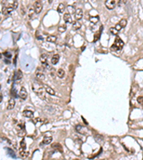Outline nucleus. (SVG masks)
Instances as JSON below:
<instances>
[{
	"label": "nucleus",
	"instance_id": "nucleus-1",
	"mask_svg": "<svg viewBox=\"0 0 143 160\" xmlns=\"http://www.w3.org/2000/svg\"><path fill=\"white\" fill-rule=\"evenodd\" d=\"M44 86L39 85L38 83H34L32 86V89L34 90V92L42 100H45L46 99V95H45V91L44 89Z\"/></svg>",
	"mask_w": 143,
	"mask_h": 160
},
{
	"label": "nucleus",
	"instance_id": "nucleus-2",
	"mask_svg": "<svg viewBox=\"0 0 143 160\" xmlns=\"http://www.w3.org/2000/svg\"><path fill=\"white\" fill-rule=\"evenodd\" d=\"M125 43L122 41V40L119 37V36H116L114 41L113 43V44L111 46V50L114 51H120L122 49L123 46H124Z\"/></svg>",
	"mask_w": 143,
	"mask_h": 160
},
{
	"label": "nucleus",
	"instance_id": "nucleus-3",
	"mask_svg": "<svg viewBox=\"0 0 143 160\" xmlns=\"http://www.w3.org/2000/svg\"><path fill=\"white\" fill-rule=\"evenodd\" d=\"M127 20L125 19H122L120 21H119L118 23L116 24V26H115L116 29L118 31H120L122 28H125V27L126 25H127Z\"/></svg>",
	"mask_w": 143,
	"mask_h": 160
},
{
	"label": "nucleus",
	"instance_id": "nucleus-4",
	"mask_svg": "<svg viewBox=\"0 0 143 160\" xmlns=\"http://www.w3.org/2000/svg\"><path fill=\"white\" fill-rule=\"evenodd\" d=\"M34 9L36 14H39L42 10V4L38 0L34 3Z\"/></svg>",
	"mask_w": 143,
	"mask_h": 160
},
{
	"label": "nucleus",
	"instance_id": "nucleus-5",
	"mask_svg": "<svg viewBox=\"0 0 143 160\" xmlns=\"http://www.w3.org/2000/svg\"><path fill=\"white\" fill-rule=\"evenodd\" d=\"M115 4L116 2L114 0H106L105 1V6L109 10L113 9L115 7Z\"/></svg>",
	"mask_w": 143,
	"mask_h": 160
},
{
	"label": "nucleus",
	"instance_id": "nucleus-6",
	"mask_svg": "<svg viewBox=\"0 0 143 160\" xmlns=\"http://www.w3.org/2000/svg\"><path fill=\"white\" fill-rule=\"evenodd\" d=\"M19 97L23 99V100H26L27 97V90L25 87H21L20 90H19Z\"/></svg>",
	"mask_w": 143,
	"mask_h": 160
},
{
	"label": "nucleus",
	"instance_id": "nucleus-7",
	"mask_svg": "<svg viewBox=\"0 0 143 160\" xmlns=\"http://www.w3.org/2000/svg\"><path fill=\"white\" fill-rule=\"evenodd\" d=\"M82 16H83V12H82V9H80V8L77 9L76 11H75V19L76 20H80L82 18Z\"/></svg>",
	"mask_w": 143,
	"mask_h": 160
},
{
	"label": "nucleus",
	"instance_id": "nucleus-8",
	"mask_svg": "<svg viewBox=\"0 0 143 160\" xmlns=\"http://www.w3.org/2000/svg\"><path fill=\"white\" fill-rule=\"evenodd\" d=\"M15 103H16V102H15L14 99L10 98V99L9 100V101H8V104H7V109L8 110H12V109L14 108Z\"/></svg>",
	"mask_w": 143,
	"mask_h": 160
},
{
	"label": "nucleus",
	"instance_id": "nucleus-9",
	"mask_svg": "<svg viewBox=\"0 0 143 160\" xmlns=\"http://www.w3.org/2000/svg\"><path fill=\"white\" fill-rule=\"evenodd\" d=\"M23 116L25 117H28V118H32L34 117V112L32 110H25L23 111Z\"/></svg>",
	"mask_w": 143,
	"mask_h": 160
},
{
	"label": "nucleus",
	"instance_id": "nucleus-10",
	"mask_svg": "<svg viewBox=\"0 0 143 160\" xmlns=\"http://www.w3.org/2000/svg\"><path fill=\"white\" fill-rule=\"evenodd\" d=\"M64 20L67 23H73V21H72V19L71 14L69 13H68V12L65 13L64 14Z\"/></svg>",
	"mask_w": 143,
	"mask_h": 160
},
{
	"label": "nucleus",
	"instance_id": "nucleus-11",
	"mask_svg": "<svg viewBox=\"0 0 143 160\" xmlns=\"http://www.w3.org/2000/svg\"><path fill=\"white\" fill-rule=\"evenodd\" d=\"M39 68H39V69L36 72V77H37V79L40 80V81H43V80H44V78H45V75H44V74L42 72L40 71Z\"/></svg>",
	"mask_w": 143,
	"mask_h": 160
},
{
	"label": "nucleus",
	"instance_id": "nucleus-12",
	"mask_svg": "<svg viewBox=\"0 0 143 160\" xmlns=\"http://www.w3.org/2000/svg\"><path fill=\"white\" fill-rule=\"evenodd\" d=\"M44 87L45 88V90L46 92L48 93L49 95H55V90L50 86H47L46 85H44Z\"/></svg>",
	"mask_w": 143,
	"mask_h": 160
},
{
	"label": "nucleus",
	"instance_id": "nucleus-13",
	"mask_svg": "<svg viewBox=\"0 0 143 160\" xmlns=\"http://www.w3.org/2000/svg\"><path fill=\"white\" fill-rule=\"evenodd\" d=\"M102 28H103V26H101V29H100L96 34H94V42H96V41H97L100 39V38L101 36V33H102Z\"/></svg>",
	"mask_w": 143,
	"mask_h": 160
},
{
	"label": "nucleus",
	"instance_id": "nucleus-14",
	"mask_svg": "<svg viewBox=\"0 0 143 160\" xmlns=\"http://www.w3.org/2000/svg\"><path fill=\"white\" fill-rule=\"evenodd\" d=\"M82 24L80 23V22L78 21V20H76L75 21H73L72 23V28L74 30H78L81 28Z\"/></svg>",
	"mask_w": 143,
	"mask_h": 160
},
{
	"label": "nucleus",
	"instance_id": "nucleus-15",
	"mask_svg": "<svg viewBox=\"0 0 143 160\" xmlns=\"http://www.w3.org/2000/svg\"><path fill=\"white\" fill-rule=\"evenodd\" d=\"M39 59L43 66H44L47 63V56H46V54H45V53H43V54H42L40 56Z\"/></svg>",
	"mask_w": 143,
	"mask_h": 160
},
{
	"label": "nucleus",
	"instance_id": "nucleus-16",
	"mask_svg": "<svg viewBox=\"0 0 143 160\" xmlns=\"http://www.w3.org/2000/svg\"><path fill=\"white\" fill-rule=\"evenodd\" d=\"M59 54H55L52 58L51 62L53 65H56L59 62Z\"/></svg>",
	"mask_w": 143,
	"mask_h": 160
},
{
	"label": "nucleus",
	"instance_id": "nucleus-17",
	"mask_svg": "<svg viewBox=\"0 0 143 160\" xmlns=\"http://www.w3.org/2000/svg\"><path fill=\"white\" fill-rule=\"evenodd\" d=\"M47 42H50V43H55L57 41V36L54 35H50L46 37V39Z\"/></svg>",
	"mask_w": 143,
	"mask_h": 160
},
{
	"label": "nucleus",
	"instance_id": "nucleus-18",
	"mask_svg": "<svg viewBox=\"0 0 143 160\" xmlns=\"http://www.w3.org/2000/svg\"><path fill=\"white\" fill-rule=\"evenodd\" d=\"M52 137H50V136H46V137H44L42 142L44 144H50L52 142Z\"/></svg>",
	"mask_w": 143,
	"mask_h": 160
},
{
	"label": "nucleus",
	"instance_id": "nucleus-19",
	"mask_svg": "<svg viewBox=\"0 0 143 160\" xmlns=\"http://www.w3.org/2000/svg\"><path fill=\"white\" fill-rule=\"evenodd\" d=\"M19 155L21 158H27L29 156V152H26L25 149H21L19 151Z\"/></svg>",
	"mask_w": 143,
	"mask_h": 160
},
{
	"label": "nucleus",
	"instance_id": "nucleus-20",
	"mask_svg": "<svg viewBox=\"0 0 143 160\" xmlns=\"http://www.w3.org/2000/svg\"><path fill=\"white\" fill-rule=\"evenodd\" d=\"M100 20V18H99V16H90L89 18V21L91 23H97Z\"/></svg>",
	"mask_w": 143,
	"mask_h": 160
},
{
	"label": "nucleus",
	"instance_id": "nucleus-21",
	"mask_svg": "<svg viewBox=\"0 0 143 160\" xmlns=\"http://www.w3.org/2000/svg\"><path fill=\"white\" fill-rule=\"evenodd\" d=\"M52 147H54V149H57V150H58V151H61V152H62V145L60 144H59V143H55V144H52Z\"/></svg>",
	"mask_w": 143,
	"mask_h": 160
},
{
	"label": "nucleus",
	"instance_id": "nucleus-22",
	"mask_svg": "<svg viewBox=\"0 0 143 160\" xmlns=\"http://www.w3.org/2000/svg\"><path fill=\"white\" fill-rule=\"evenodd\" d=\"M64 9H65V7L63 4H59L58 7H57V12L59 14H62L64 12Z\"/></svg>",
	"mask_w": 143,
	"mask_h": 160
},
{
	"label": "nucleus",
	"instance_id": "nucleus-23",
	"mask_svg": "<svg viewBox=\"0 0 143 160\" xmlns=\"http://www.w3.org/2000/svg\"><path fill=\"white\" fill-rule=\"evenodd\" d=\"M23 77V74H22V72L21 70H18L17 72V74H16V80L17 81H19V80H21Z\"/></svg>",
	"mask_w": 143,
	"mask_h": 160
},
{
	"label": "nucleus",
	"instance_id": "nucleus-24",
	"mask_svg": "<svg viewBox=\"0 0 143 160\" xmlns=\"http://www.w3.org/2000/svg\"><path fill=\"white\" fill-rule=\"evenodd\" d=\"M67 11H68V13H69L70 14H75V11H76V9H75V8L73 7V6H71V5H69L68 7H67Z\"/></svg>",
	"mask_w": 143,
	"mask_h": 160
},
{
	"label": "nucleus",
	"instance_id": "nucleus-25",
	"mask_svg": "<svg viewBox=\"0 0 143 160\" xmlns=\"http://www.w3.org/2000/svg\"><path fill=\"white\" fill-rule=\"evenodd\" d=\"M64 74H65V72H64V70L63 69L59 68V69L58 70V71H57V76H58L59 78H64Z\"/></svg>",
	"mask_w": 143,
	"mask_h": 160
},
{
	"label": "nucleus",
	"instance_id": "nucleus-26",
	"mask_svg": "<svg viewBox=\"0 0 143 160\" xmlns=\"http://www.w3.org/2000/svg\"><path fill=\"white\" fill-rule=\"evenodd\" d=\"M66 29H67V26H66V24H62V25L59 26V27H58V31L59 32H61V33L64 32L66 31Z\"/></svg>",
	"mask_w": 143,
	"mask_h": 160
},
{
	"label": "nucleus",
	"instance_id": "nucleus-27",
	"mask_svg": "<svg viewBox=\"0 0 143 160\" xmlns=\"http://www.w3.org/2000/svg\"><path fill=\"white\" fill-rule=\"evenodd\" d=\"M34 12H35V11H34V7H29V12H28V16H29V19H31V18L33 16V14H34Z\"/></svg>",
	"mask_w": 143,
	"mask_h": 160
},
{
	"label": "nucleus",
	"instance_id": "nucleus-28",
	"mask_svg": "<svg viewBox=\"0 0 143 160\" xmlns=\"http://www.w3.org/2000/svg\"><path fill=\"white\" fill-rule=\"evenodd\" d=\"M20 147H21V148L23 149H26V148H27V144H26V142H25V139H22V140L20 142Z\"/></svg>",
	"mask_w": 143,
	"mask_h": 160
},
{
	"label": "nucleus",
	"instance_id": "nucleus-29",
	"mask_svg": "<svg viewBox=\"0 0 143 160\" xmlns=\"http://www.w3.org/2000/svg\"><path fill=\"white\" fill-rule=\"evenodd\" d=\"M6 7H7V14H10L14 10V7H13V6H12V4H9L8 6H6Z\"/></svg>",
	"mask_w": 143,
	"mask_h": 160
},
{
	"label": "nucleus",
	"instance_id": "nucleus-30",
	"mask_svg": "<svg viewBox=\"0 0 143 160\" xmlns=\"http://www.w3.org/2000/svg\"><path fill=\"white\" fill-rule=\"evenodd\" d=\"M110 32L112 33V34H113V35H117V34H118V31L116 29V28L115 27H111L110 28Z\"/></svg>",
	"mask_w": 143,
	"mask_h": 160
},
{
	"label": "nucleus",
	"instance_id": "nucleus-31",
	"mask_svg": "<svg viewBox=\"0 0 143 160\" xmlns=\"http://www.w3.org/2000/svg\"><path fill=\"white\" fill-rule=\"evenodd\" d=\"M3 55H4L6 58H7V59L12 58V53H11L10 52H9V51H5V52L3 53Z\"/></svg>",
	"mask_w": 143,
	"mask_h": 160
},
{
	"label": "nucleus",
	"instance_id": "nucleus-32",
	"mask_svg": "<svg viewBox=\"0 0 143 160\" xmlns=\"http://www.w3.org/2000/svg\"><path fill=\"white\" fill-rule=\"evenodd\" d=\"M138 103H139L140 105H143V96H140V97H138L137 99Z\"/></svg>",
	"mask_w": 143,
	"mask_h": 160
},
{
	"label": "nucleus",
	"instance_id": "nucleus-33",
	"mask_svg": "<svg viewBox=\"0 0 143 160\" xmlns=\"http://www.w3.org/2000/svg\"><path fill=\"white\" fill-rule=\"evenodd\" d=\"M12 4V6L14 7V9H16L18 7V2H17V0H14V2Z\"/></svg>",
	"mask_w": 143,
	"mask_h": 160
},
{
	"label": "nucleus",
	"instance_id": "nucleus-34",
	"mask_svg": "<svg viewBox=\"0 0 143 160\" xmlns=\"http://www.w3.org/2000/svg\"><path fill=\"white\" fill-rule=\"evenodd\" d=\"M8 151H9L10 152V154H9V155L12 156V157H13V158H16V155H15V154H14V152L12 150V149H8Z\"/></svg>",
	"mask_w": 143,
	"mask_h": 160
},
{
	"label": "nucleus",
	"instance_id": "nucleus-35",
	"mask_svg": "<svg viewBox=\"0 0 143 160\" xmlns=\"http://www.w3.org/2000/svg\"><path fill=\"white\" fill-rule=\"evenodd\" d=\"M2 13L4 14V15H7V7H4L2 8Z\"/></svg>",
	"mask_w": 143,
	"mask_h": 160
},
{
	"label": "nucleus",
	"instance_id": "nucleus-36",
	"mask_svg": "<svg viewBox=\"0 0 143 160\" xmlns=\"http://www.w3.org/2000/svg\"><path fill=\"white\" fill-rule=\"evenodd\" d=\"M25 9H24V7H21V14L24 15L25 14Z\"/></svg>",
	"mask_w": 143,
	"mask_h": 160
},
{
	"label": "nucleus",
	"instance_id": "nucleus-37",
	"mask_svg": "<svg viewBox=\"0 0 143 160\" xmlns=\"http://www.w3.org/2000/svg\"><path fill=\"white\" fill-rule=\"evenodd\" d=\"M2 101V94L1 93V95H0V102Z\"/></svg>",
	"mask_w": 143,
	"mask_h": 160
},
{
	"label": "nucleus",
	"instance_id": "nucleus-38",
	"mask_svg": "<svg viewBox=\"0 0 143 160\" xmlns=\"http://www.w3.org/2000/svg\"><path fill=\"white\" fill-rule=\"evenodd\" d=\"M53 2V0H48V2L49 4H52V2Z\"/></svg>",
	"mask_w": 143,
	"mask_h": 160
}]
</instances>
